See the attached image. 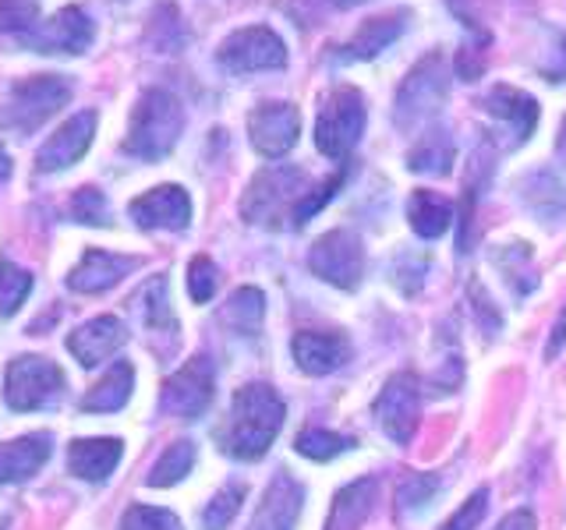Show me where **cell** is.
Masks as SVG:
<instances>
[{
  "label": "cell",
  "instance_id": "7c38bea8",
  "mask_svg": "<svg viewBox=\"0 0 566 530\" xmlns=\"http://www.w3.org/2000/svg\"><path fill=\"white\" fill-rule=\"evenodd\" d=\"M376 417L379 428L397 442L407 446L418 432L421 421V385L411 371H397L394 379L382 385V393L376 396Z\"/></svg>",
  "mask_w": 566,
  "mask_h": 530
},
{
  "label": "cell",
  "instance_id": "d6986e66",
  "mask_svg": "<svg viewBox=\"0 0 566 530\" xmlns=\"http://www.w3.org/2000/svg\"><path fill=\"white\" fill-rule=\"evenodd\" d=\"M301 502H305V488L291 474H276L273 485L265 488L248 530H294L301 517Z\"/></svg>",
  "mask_w": 566,
  "mask_h": 530
},
{
  "label": "cell",
  "instance_id": "e575fe53",
  "mask_svg": "<svg viewBox=\"0 0 566 530\" xmlns=\"http://www.w3.org/2000/svg\"><path fill=\"white\" fill-rule=\"evenodd\" d=\"M436 491H439V485L432 481L429 474H407L400 481V488H397V517L400 520L418 517L421 509H429Z\"/></svg>",
  "mask_w": 566,
  "mask_h": 530
},
{
  "label": "cell",
  "instance_id": "bcb514c9",
  "mask_svg": "<svg viewBox=\"0 0 566 530\" xmlns=\"http://www.w3.org/2000/svg\"><path fill=\"white\" fill-rule=\"evenodd\" d=\"M11 156H8V149H4V141H0V184H8L11 181Z\"/></svg>",
  "mask_w": 566,
  "mask_h": 530
},
{
  "label": "cell",
  "instance_id": "ee69618b",
  "mask_svg": "<svg viewBox=\"0 0 566 530\" xmlns=\"http://www.w3.org/2000/svg\"><path fill=\"white\" fill-rule=\"evenodd\" d=\"M495 530H538V523H535V512H531V509H513L510 517H503V523Z\"/></svg>",
  "mask_w": 566,
  "mask_h": 530
},
{
  "label": "cell",
  "instance_id": "c3c4849f",
  "mask_svg": "<svg viewBox=\"0 0 566 530\" xmlns=\"http://www.w3.org/2000/svg\"><path fill=\"white\" fill-rule=\"evenodd\" d=\"M556 149H559V156L566 159V117H563V124H559V141H556Z\"/></svg>",
  "mask_w": 566,
  "mask_h": 530
},
{
  "label": "cell",
  "instance_id": "ffe728a7",
  "mask_svg": "<svg viewBox=\"0 0 566 530\" xmlns=\"http://www.w3.org/2000/svg\"><path fill=\"white\" fill-rule=\"evenodd\" d=\"M291 353H294V361L305 375H329V371H336L350 358V343L340 332L305 329L291 340Z\"/></svg>",
  "mask_w": 566,
  "mask_h": 530
},
{
  "label": "cell",
  "instance_id": "f6af8a7d",
  "mask_svg": "<svg viewBox=\"0 0 566 530\" xmlns=\"http://www.w3.org/2000/svg\"><path fill=\"white\" fill-rule=\"evenodd\" d=\"M566 347V308L563 315L556 318V326H553V336H548V347H545V358H556V353Z\"/></svg>",
  "mask_w": 566,
  "mask_h": 530
},
{
  "label": "cell",
  "instance_id": "f1b7e54d",
  "mask_svg": "<svg viewBox=\"0 0 566 530\" xmlns=\"http://www.w3.org/2000/svg\"><path fill=\"white\" fill-rule=\"evenodd\" d=\"M262 315H265V297L255 287H241L227 297V305L220 308V322L238 332V336H255L262 326Z\"/></svg>",
  "mask_w": 566,
  "mask_h": 530
},
{
  "label": "cell",
  "instance_id": "7bdbcfd3",
  "mask_svg": "<svg viewBox=\"0 0 566 530\" xmlns=\"http://www.w3.org/2000/svg\"><path fill=\"white\" fill-rule=\"evenodd\" d=\"M447 4L453 8V14L460 18V22H464L474 35H478V40H482V43H489V32L482 29V25H478V11L471 8L474 4V0H447Z\"/></svg>",
  "mask_w": 566,
  "mask_h": 530
},
{
  "label": "cell",
  "instance_id": "f35d334b",
  "mask_svg": "<svg viewBox=\"0 0 566 530\" xmlns=\"http://www.w3.org/2000/svg\"><path fill=\"white\" fill-rule=\"evenodd\" d=\"M220 287V269L217 262H212L209 255H195L188 262V294L195 305H206V300H212V294H217Z\"/></svg>",
  "mask_w": 566,
  "mask_h": 530
},
{
  "label": "cell",
  "instance_id": "d590c367",
  "mask_svg": "<svg viewBox=\"0 0 566 530\" xmlns=\"http://www.w3.org/2000/svg\"><path fill=\"white\" fill-rule=\"evenodd\" d=\"M294 449L301 456L326 464V459H333V456H340L344 449H350V438L336 435V432H326V428H305V432L294 438Z\"/></svg>",
  "mask_w": 566,
  "mask_h": 530
},
{
  "label": "cell",
  "instance_id": "4316f807",
  "mask_svg": "<svg viewBox=\"0 0 566 530\" xmlns=\"http://www.w3.org/2000/svg\"><path fill=\"white\" fill-rule=\"evenodd\" d=\"M132 389H135V368L128 361H117L82 396V411L85 414H114V411H120V406L132 400Z\"/></svg>",
  "mask_w": 566,
  "mask_h": 530
},
{
  "label": "cell",
  "instance_id": "6da1fadb",
  "mask_svg": "<svg viewBox=\"0 0 566 530\" xmlns=\"http://www.w3.org/2000/svg\"><path fill=\"white\" fill-rule=\"evenodd\" d=\"M287 406L276 396L273 385L265 382H248L241 385L234 400H230L227 424L217 432L220 449L234 459H259L273 446V438L283 428Z\"/></svg>",
  "mask_w": 566,
  "mask_h": 530
},
{
  "label": "cell",
  "instance_id": "5b68a950",
  "mask_svg": "<svg viewBox=\"0 0 566 530\" xmlns=\"http://www.w3.org/2000/svg\"><path fill=\"white\" fill-rule=\"evenodd\" d=\"M365 96L354 85H333L329 93L318 99V117H315V149L326 159H347L354 146L365 135Z\"/></svg>",
  "mask_w": 566,
  "mask_h": 530
},
{
  "label": "cell",
  "instance_id": "5bb4252c",
  "mask_svg": "<svg viewBox=\"0 0 566 530\" xmlns=\"http://www.w3.org/2000/svg\"><path fill=\"white\" fill-rule=\"evenodd\" d=\"M96 124H99L96 110H78L75 117H67L61 128L43 141L40 152H35V170L57 173V170L75 167L78 159L88 152V146H93Z\"/></svg>",
  "mask_w": 566,
  "mask_h": 530
},
{
  "label": "cell",
  "instance_id": "52a82bcc",
  "mask_svg": "<svg viewBox=\"0 0 566 530\" xmlns=\"http://www.w3.org/2000/svg\"><path fill=\"white\" fill-rule=\"evenodd\" d=\"M217 64L227 75H259V71L287 67V43L270 25H244L230 32L217 50Z\"/></svg>",
  "mask_w": 566,
  "mask_h": 530
},
{
  "label": "cell",
  "instance_id": "836d02e7",
  "mask_svg": "<svg viewBox=\"0 0 566 530\" xmlns=\"http://www.w3.org/2000/svg\"><path fill=\"white\" fill-rule=\"evenodd\" d=\"M35 279L29 269L14 265L11 258H0V318L18 315V308L25 305V297L32 294Z\"/></svg>",
  "mask_w": 566,
  "mask_h": 530
},
{
  "label": "cell",
  "instance_id": "74e56055",
  "mask_svg": "<svg viewBox=\"0 0 566 530\" xmlns=\"http://www.w3.org/2000/svg\"><path fill=\"white\" fill-rule=\"evenodd\" d=\"M67 216L85 226H111V209L99 188H78L75 199L67 202Z\"/></svg>",
  "mask_w": 566,
  "mask_h": 530
},
{
  "label": "cell",
  "instance_id": "8992f818",
  "mask_svg": "<svg viewBox=\"0 0 566 530\" xmlns=\"http://www.w3.org/2000/svg\"><path fill=\"white\" fill-rule=\"evenodd\" d=\"M71 93H75V88H71V78L64 75H32V78L14 82L4 110H0V124L14 135L40 131L61 106H67Z\"/></svg>",
  "mask_w": 566,
  "mask_h": 530
},
{
  "label": "cell",
  "instance_id": "e0dca14e",
  "mask_svg": "<svg viewBox=\"0 0 566 530\" xmlns=\"http://www.w3.org/2000/svg\"><path fill=\"white\" fill-rule=\"evenodd\" d=\"M124 343H128V329H124V322L114 315L88 318V322H82L75 332L67 336V350L75 353L82 368L103 364L106 358H114Z\"/></svg>",
  "mask_w": 566,
  "mask_h": 530
},
{
  "label": "cell",
  "instance_id": "681fc988",
  "mask_svg": "<svg viewBox=\"0 0 566 530\" xmlns=\"http://www.w3.org/2000/svg\"><path fill=\"white\" fill-rule=\"evenodd\" d=\"M333 8H354V4H361V0H329Z\"/></svg>",
  "mask_w": 566,
  "mask_h": 530
},
{
  "label": "cell",
  "instance_id": "60d3db41",
  "mask_svg": "<svg viewBox=\"0 0 566 530\" xmlns=\"http://www.w3.org/2000/svg\"><path fill=\"white\" fill-rule=\"evenodd\" d=\"M485 509H489V491H485V488H478V491L471 495V499L447 520V527H442V530H474L478 523H482Z\"/></svg>",
  "mask_w": 566,
  "mask_h": 530
},
{
  "label": "cell",
  "instance_id": "8fae6325",
  "mask_svg": "<svg viewBox=\"0 0 566 530\" xmlns=\"http://www.w3.org/2000/svg\"><path fill=\"white\" fill-rule=\"evenodd\" d=\"M301 135V114L294 103L265 99L255 103V110L248 114V141L262 159H280L297 146Z\"/></svg>",
  "mask_w": 566,
  "mask_h": 530
},
{
  "label": "cell",
  "instance_id": "f546056e",
  "mask_svg": "<svg viewBox=\"0 0 566 530\" xmlns=\"http://www.w3.org/2000/svg\"><path fill=\"white\" fill-rule=\"evenodd\" d=\"M492 262L500 265V273L503 279L513 287V294H527V290H535V265H531V252H527V244H500L492 252Z\"/></svg>",
  "mask_w": 566,
  "mask_h": 530
},
{
  "label": "cell",
  "instance_id": "1f68e13d",
  "mask_svg": "<svg viewBox=\"0 0 566 530\" xmlns=\"http://www.w3.org/2000/svg\"><path fill=\"white\" fill-rule=\"evenodd\" d=\"M191 467H195V446L188 438H181V442H174V446H167V453L156 459L149 477H146V485L149 488H170L177 481H185V477L191 474Z\"/></svg>",
  "mask_w": 566,
  "mask_h": 530
},
{
  "label": "cell",
  "instance_id": "4fadbf2b",
  "mask_svg": "<svg viewBox=\"0 0 566 530\" xmlns=\"http://www.w3.org/2000/svg\"><path fill=\"white\" fill-rule=\"evenodd\" d=\"M93 40H96L93 18H88L78 4H67L57 14H50L35 25V32L25 40V50L67 53V57H75V53H85L88 46H93Z\"/></svg>",
  "mask_w": 566,
  "mask_h": 530
},
{
  "label": "cell",
  "instance_id": "7a4b0ae2",
  "mask_svg": "<svg viewBox=\"0 0 566 530\" xmlns=\"http://www.w3.org/2000/svg\"><path fill=\"white\" fill-rule=\"evenodd\" d=\"M308 191H312V181L301 167L270 163L248 181L244 199H241V216L244 223L265 226V230L294 226V216Z\"/></svg>",
  "mask_w": 566,
  "mask_h": 530
},
{
  "label": "cell",
  "instance_id": "ab89813d",
  "mask_svg": "<svg viewBox=\"0 0 566 530\" xmlns=\"http://www.w3.org/2000/svg\"><path fill=\"white\" fill-rule=\"evenodd\" d=\"M120 530H185V527H181V520H177L170 509H159V506H132L120 517Z\"/></svg>",
  "mask_w": 566,
  "mask_h": 530
},
{
  "label": "cell",
  "instance_id": "ba28073f",
  "mask_svg": "<svg viewBox=\"0 0 566 530\" xmlns=\"http://www.w3.org/2000/svg\"><path fill=\"white\" fill-rule=\"evenodd\" d=\"M308 269L336 290H358L365 279V247L354 230H329L308 252Z\"/></svg>",
  "mask_w": 566,
  "mask_h": 530
},
{
  "label": "cell",
  "instance_id": "484cf974",
  "mask_svg": "<svg viewBox=\"0 0 566 530\" xmlns=\"http://www.w3.org/2000/svg\"><path fill=\"white\" fill-rule=\"evenodd\" d=\"M376 491H379L376 477H361V481L336 491L326 530H358L368 520L371 506H376Z\"/></svg>",
  "mask_w": 566,
  "mask_h": 530
},
{
  "label": "cell",
  "instance_id": "9a60e30c",
  "mask_svg": "<svg viewBox=\"0 0 566 530\" xmlns=\"http://www.w3.org/2000/svg\"><path fill=\"white\" fill-rule=\"evenodd\" d=\"M128 212L142 230H185L191 223V199L181 184H159L132 199Z\"/></svg>",
  "mask_w": 566,
  "mask_h": 530
},
{
  "label": "cell",
  "instance_id": "ac0fdd59",
  "mask_svg": "<svg viewBox=\"0 0 566 530\" xmlns=\"http://www.w3.org/2000/svg\"><path fill=\"white\" fill-rule=\"evenodd\" d=\"M138 265L142 262L135 255H114V252H103V247H88L82 262L67 273V287L75 294H103L117 287V283L132 269H138Z\"/></svg>",
  "mask_w": 566,
  "mask_h": 530
},
{
  "label": "cell",
  "instance_id": "2e32d148",
  "mask_svg": "<svg viewBox=\"0 0 566 530\" xmlns=\"http://www.w3.org/2000/svg\"><path fill=\"white\" fill-rule=\"evenodd\" d=\"M482 110L503 124L513 146H524L538 124V99L517 85H492L489 96L482 99Z\"/></svg>",
  "mask_w": 566,
  "mask_h": 530
},
{
  "label": "cell",
  "instance_id": "cb8c5ba5",
  "mask_svg": "<svg viewBox=\"0 0 566 530\" xmlns=\"http://www.w3.org/2000/svg\"><path fill=\"white\" fill-rule=\"evenodd\" d=\"M521 202L527 205L531 216L542 223H559L566 220V184L553 170H535L521 181Z\"/></svg>",
  "mask_w": 566,
  "mask_h": 530
},
{
  "label": "cell",
  "instance_id": "3957f363",
  "mask_svg": "<svg viewBox=\"0 0 566 530\" xmlns=\"http://www.w3.org/2000/svg\"><path fill=\"white\" fill-rule=\"evenodd\" d=\"M185 135V106L167 88H146L138 96L128 135H124V152L146 163H159L174 152V146Z\"/></svg>",
  "mask_w": 566,
  "mask_h": 530
},
{
  "label": "cell",
  "instance_id": "4dcf8cb0",
  "mask_svg": "<svg viewBox=\"0 0 566 530\" xmlns=\"http://www.w3.org/2000/svg\"><path fill=\"white\" fill-rule=\"evenodd\" d=\"M40 4L35 0H0V40L25 46V40L40 25Z\"/></svg>",
  "mask_w": 566,
  "mask_h": 530
},
{
  "label": "cell",
  "instance_id": "9c48e42d",
  "mask_svg": "<svg viewBox=\"0 0 566 530\" xmlns=\"http://www.w3.org/2000/svg\"><path fill=\"white\" fill-rule=\"evenodd\" d=\"M64 396V371L46 358H14L4 375V400L11 411H43Z\"/></svg>",
  "mask_w": 566,
  "mask_h": 530
},
{
  "label": "cell",
  "instance_id": "b9f144b4",
  "mask_svg": "<svg viewBox=\"0 0 566 530\" xmlns=\"http://www.w3.org/2000/svg\"><path fill=\"white\" fill-rule=\"evenodd\" d=\"M471 300H474V311H478V318H482V326L485 329H500V311L492 308V300L485 297V290H482V283L478 279H471Z\"/></svg>",
  "mask_w": 566,
  "mask_h": 530
},
{
  "label": "cell",
  "instance_id": "7402d4cb",
  "mask_svg": "<svg viewBox=\"0 0 566 530\" xmlns=\"http://www.w3.org/2000/svg\"><path fill=\"white\" fill-rule=\"evenodd\" d=\"M53 453V438L46 432H32L14 442L0 446V485H18L29 481L43 470V464Z\"/></svg>",
  "mask_w": 566,
  "mask_h": 530
},
{
  "label": "cell",
  "instance_id": "30bf717a",
  "mask_svg": "<svg viewBox=\"0 0 566 530\" xmlns=\"http://www.w3.org/2000/svg\"><path fill=\"white\" fill-rule=\"evenodd\" d=\"M212 389H217V371L206 353L191 358L181 371H174L164 385V396H159V411L170 417H185L195 421L209 411L212 403Z\"/></svg>",
  "mask_w": 566,
  "mask_h": 530
},
{
  "label": "cell",
  "instance_id": "d6a6232c",
  "mask_svg": "<svg viewBox=\"0 0 566 530\" xmlns=\"http://www.w3.org/2000/svg\"><path fill=\"white\" fill-rule=\"evenodd\" d=\"M142 300V318H146V326L156 329V332H174L177 322H174V308H170V283L167 276H153L146 287L138 294Z\"/></svg>",
  "mask_w": 566,
  "mask_h": 530
},
{
  "label": "cell",
  "instance_id": "277c9868",
  "mask_svg": "<svg viewBox=\"0 0 566 530\" xmlns=\"http://www.w3.org/2000/svg\"><path fill=\"white\" fill-rule=\"evenodd\" d=\"M447 99H450V64L439 50H432L407 71L397 88V99H394L397 131L415 135V131L432 128V120L442 114Z\"/></svg>",
  "mask_w": 566,
  "mask_h": 530
},
{
  "label": "cell",
  "instance_id": "d4e9b609",
  "mask_svg": "<svg viewBox=\"0 0 566 530\" xmlns=\"http://www.w3.org/2000/svg\"><path fill=\"white\" fill-rule=\"evenodd\" d=\"M453 159H457L453 135L442 128V124H432V128L421 131L411 152H407V170L424 173V177H447L453 170Z\"/></svg>",
  "mask_w": 566,
  "mask_h": 530
},
{
  "label": "cell",
  "instance_id": "83f0119b",
  "mask_svg": "<svg viewBox=\"0 0 566 530\" xmlns=\"http://www.w3.org/2000/svg\"><path fill=\"white\" fill-rule=\"evenodd\" d=\"M407 220H411V230L424 241H436L450 230L453 223V202L442 199L439 191H424L418 188L411 199H407Z\"/></svg>",
  "mask_w": 566,
  "mask_h": 530
},
{
  "label": "cell",
  "instance_id": "44dd1931",
  "mask_svg": "<svg viewBox=\"0 0 566 530\" xmlns=\"http://www.w3.org/2000/svg\"><path fill=\"white\" fill-rule=\"evenodd\" d=\"M407 18H411V11H386V14H376V18H365V22L358 25V32H354L350 40L344 43L340 61H371V57H379L386 46H394L403 35Z\"/></svg>",
  "mask_w": 566,
  "mask_h": 530
},
{
  "label": "cell",
  "instance_id": "7dc6e473",
  "mask_svg": "<svg viewBox=\"0 0 566 530\" xmlns=\"http://www.w3.org/2000/svg\"><path fill=\"white\" fill-rule=\"evenodd\" d=\"M400 273H403V265L397 262V269H394V276H400ZM407 276H411V294H418V287H421V279H424V276H421V273H407Z\"/></svg>",
  "mask_w": 566,
  "mask_h": 530
},
{
  "label": "cell",
  "instance_id": "8d00e7d4",
  "mask_svg": "<svg viewBox=\"0 0 566 530\" xmlns=\"http://www.w3.org/2000/svg\"><path fill=\"white\" fill-rule=\"evenodd\" d=\"M241 502H244V485H223L217 495H212V502H206L202 527L206 530H227L230 520L238 517Z\"/></svg>",
  "mask_w": 566,
  "mask_h": 530
},
{
  "label": "cell",
  "instance_id": "603a6c76",
  "mask_svg": "<svg viewBox=\"0 0 566 530\" xmlns=\"http://www.w3.org/2000/svg\"><path fill=\"white\" fill-rule=\"evenodd\" d=\"M120 456H124L120 438H75L67 449V470L82 477V481L99 485L114 474Z\"/></svg>",
  "mask_w": 566,
  "mask_h": 530
}]
</instances>
